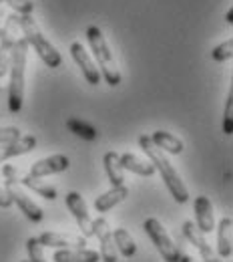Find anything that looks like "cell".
<instances>
[{
	"label": "cell",
	"mask_w": 233,
	"mask_h": 262,
	"mask_svg": "<svg viewBox=\"0 0 233 262\" xmlns=\"http://www.w3.org/2000/svg\"><path fill=\"white\" fill-rule=\"evenodd\" d=\"M223 133L231 135L233 133V93L227 95V103H225V113H223Z\"/></svg>",
	"instance_id": "83f0119b"
},
{
	"label": "cell",
	"mask_w": 233,
	"mask_h": 262,
	"mask_svg": "<svg viewBox=\"0 0 233 262\" xmlns=\"http://www.w3.org/2000/svg\"><path fill=\"white\" fill-rule=\"evenodd\" d=\"M2 16H4V10H2V6H0V18H2Z\"/></svg>",
	"instance_id": "836d02e7"
},
{
	"label": "cell",
	"mask_w": 233,
	"mask_h": 262,
	"mask_svg": "<svg viewBox=\"0 0 233 262\" xmlns=\"http://www.w3.org/2000/svg\"><path fill=\"white\" fill-rule=\"evenodd\" d=\"M119 164L123 169H129V171H133L137 176H143V178H151L153 173H155V167L153 164L147 160H139L135 154H123V156H119Z\"/></svg>",
	"instance_id": "ffe728a7"
},
{
	"label": "cell",
	"mask_w": 233,
	"mask_h": 262,
	"mask_svg": "<svg viewBox=\"0 0 233 262\" xmlns=\"http://www.w3.org/2000/svg\"><path fill=\"white\" fill-rule=\"evenodd\" d=\"M70 55H72V59H74V63L81 67V71H83V77L87 79V83L89 85H99L100 83V73H99V67L95 63V59L91 57V53L83 47V42H72L70 45Z\"/></svg>",
	"instance_id": "30bf717a"
},
{
	"label": "cell",
	"mask_w": 233,
	"mask_h": 262,
	"mask_svg": "<svg viewBox=\"0 0 233 262\" xmlns=\"http://www.w3.org/2000/svg\"><path fill=\"white\" fill-rule=\"evenodd\" d=\"M16 23L18 29L22 31V38L27 40L29 47H33L34 53L42 59V63L50 69H59L63 65V57L57 51V47L42 34V31L38 29L36 20L33 18V14H16Z\"/></svg>",
	"instance_id": "3957f363"
},
{
	"label": "cell",
	"mask_w": 233,
	"mask_h": 262,
	"mask_svg": "<svg viewBox=\"0 0 233 262\" xmlns=\"http://www.w3.org/2000/svg\"><path fill=\"white\" fill-rule=\"evenodd\" d=\"M18 137H20V129H18V127H12V125L0 127V145H2V143H8V141H14V139H18Z\"/></svg>",
	"instance_id": "f1b7e54d"
},
{
	"label": "cell",
	"mask_w": 233,
	"mask_h": 262,
	"mask_svg": "<svg viewBox=\"0 0 233 262\" xmlns=\"http://www.w3.org/2000/svg\"><path fill=\"white\" fill-rule=\"evenodd\" d=\"M143 230L147 232V236L153 240L157 252L163 256L165 262H177V254H179V246H175L171 234L165 230V226L157 220V218H147L143 222Z\"/></svg>",
	"instance_id": "5b68a950"
},
{
	"label": "cell",
	"mask_w": 233,
	"mask_h": 262,
	"mask_svg": "<svg viewBox=\"0 0 233 262\" xmlns=\"http://www.w3.org/2000/svg\"><path fill=\"white\" fill-rule=\"evenodd\" d=\"M27 252H29V262H46L44 260V246H40L36 236L27 240Z\"/></svg>",
	"instance_id": "d4e9b609"
},
{
	"label": "cell",
	"mask_w": 233,
	"mask_h": 262,
	"mask_svg": "<svg viewBox=\"0 0 233 262\" xmlns=\"http://www.w3.org/2000/svg\"><path fill=\"white\" fill-rule=\"evenodd\" d=\"M102 164L107 169V176H109V182L113 188L117 186H125V169L119 164V154L117 151H107L105 158H102Z\"/></svg>",
	"instance_id": "44dd1931"
},
{
	"label": "cell",
	"mask_w": 233,
	"mask_h": 262,
	"mask_svg": "<svg viewBox=\"0 0 233 262\" xmlns=\"http://www.w3.org/2000/svg\"><path fill=\"white\" fill-rule=\"evenodd\" d=\"M127 198H129V188H127V186H117V188H111L109 192L100 194V196L95 200V210H97L99 214H105V212L113 210L117 204L125 202Z\"/></svg>",
	"instance_id": "2e32d148"
},
{
	"label": "cell",
	"mask_w": 233,
	"mask_h": 262,
	"mask_svg": "<svg viewBox=\"0 0 233 262\" xmlns=\"http://www.w3.org/2000/svg\"><path fill=\"white\" fill-rule=\"evenodd\" d=\"M36 147V137L34 135H20L18 139L14 141H8V143H2L0 145V164L10 160V158H16V156H24L29 151H33Z\"/></svg>",
	"instance_id": "9a60e30c"
},
{
	"label": "cell",
	"mask_w": 233,
	"mask_h": 262,
	"mask_svg": "<svg viewBox=\"0 0 233 262\" xmlns=\"http://www.w3.org/2000/svg\"><path fill=\"white\" fill-rule=\"evenodd\" d=\"M0 89H2V87H0Z\"/></svg>",
	"instance_id": "8d00e7d4"
},
{
	"label": "cell",
	"mask_w": 233,
	"mask_h": 262,
	"mask_svg": "<svg viewBox=\"0 0 233 262\" xmlns=\"http://www.w3.org/2000/svg\"><path fill=\"white\" fill-rule=\"evenodd\" d=\"M139 145H141L143 154L147 156V160L153 164L155 171H159V176L163 178L167 190H169V194L173 196V200H175L177 204H185V202L189 200V192H187V188H185V184H183L179 171H177V169L173 167V164L167 160L165 151L157 149V147L151 143V137H149V135H141V137H139Z\"/></svg>",
	"instance_id": "6da1fadb"
},
{
	"label": "cell",
	"mask_w": 233,
	"mask_h": 262,
	"mask_svg": "<svg viewBox=\"0 0 233 262\" xmlns=\"http://www.w3.org/2000/svg\"><path fill=\"white\" fill-rule=\"evenodd\" d=\"M225 20H227L229 25L233 23V8H229V10H227V14H225Z\"/></svg>",
	"instance_id": "d6a6232c"
},
{
	"label": "cell",
	"mask_w": 233,
	"mask_h": 262,
	"mask_svg": "<svg viewBox=\"0 0 233 262\" xmlns=\"http://www.w3.org/2000/svg\"><path fill=\"white\" fill-rule=\"evenodd\" d=\"M10 206H12V200L8 198L6 190H2V188H0V208H4V210H6V208H10Z\"/></svg>",
	"instance_id": "4dcf8cb0"
},
{
	"label": "cell",
	"mask_w": 233,
	"mask_h": 262,
	"mask_svg": "<svg viewBox=\"0 0 233 262\" xmlns=\"http://www.w3.org/2000/svg\"><path fill=\"white\" fill-rule=\"evenodd\" d=\"M233 57V40H225V42H221V45H217L213 51H211V59L213 61H217V63H221V61H227V59H231Z\"/></svg>",
	"instance_id": "484cf974"
},
{
	"label": "cell",
	"mask_w": 233,
	"mask_h": 262,
	"mask_svg": "<svg viewBox=\"0 0 233 262\" xmlns=\"http://www.w3.org/2000/svg\"><path fill=\"white\" fill-rule=\"evenodd\" d=\"M100 254L89 248H65L53 254V262H99Z\"/></svg>",
	"instance_id": "ac0fdd59"
},
{
	"label": "cell",
	"mask_w": 233,
	"mask_h": 262,
	"mask_svg": "<svg viewBox=\"0 0 233 262\" xmlns=\"http://www.w3.org/2000/svg\"><path fill=\"white\" fill-rule=\"evenodd\" d=\"M113 240H115V248H117V252H121L125 258L135 256V252H137V244H135V240L131 238V234H129L125 228L115 230V232H113Z\"/></svg>",
	"instance_id": "603a6c76"
},
{
	"label": "cell",
	"mask_w": 233,
	"mask_h": 262,
	"mask_svg": "<svg viewBox=\"0 0 233 262\" xmlns=\"http://www.w3.org/2000/svg\"><path fill=\"white\" fill-rule=\"evenodd\" d=\"M2 176H4L6 184H18V180H20V171L14 165H4L2 167Z\"/></svg>",
	"instance_id": "f546056e"
},
{
	"label": "cell",
	"mask_w": 233,
	"mask_h": 262,
	"mask_svg": "<svg viewBox=\"0 0 233 262\" xmlns=\"http://www.w3.org/2000/svg\"><path fill=\"white\" fill-rule=\"evenodd\" d=\"M27 53H29V45L22 36L16 38L12 51H10V83H8V111L10 113H18L22 109V101H24V71H27Z\"/></svg>",
	"instance_id": "7a4b0ae2"
},
{
	"label": "cell",
	"mask_w": 233,
	"mask_h": 262,
	"mask_svg": "<svg viewBox=\"0 0 233 262\" xmlns=\"http://www.w3.org/2000/svg\"><path fill=\"white\" fill-rule=\"evenodd\" d=\"M18 184H22L24 188H29V190H33L34 194H38L40 198H44V200H57V188L55 186H50V184H44V182H40V178H31V176H20V180H18Z\"/></svg>",
	"instance_id": "7402d4cb"
},
{
	"label": "cell",
	"mask_w": 233,
	"mask_h": 262,
	"mask_svg": "<svg viewBox=\"0 0 233 262\" xmlns=\"http://www.w3.org/2000/svg\"><path fill=\"white\" fill-rule=\"evenodd\" d=\"M70 162H68L67 156L63 154H55V156H48L44 160H38L31 165V171L29 176L31 178H46V176H55V173H61V171H67Z\"/></svg>",
	"instance_id": "4fadbf2b"
},
{
	"label": "cell",
	"mask_w": 233,
	"mask_h": 262,
	"mask_svg": "<svg viewBox=\"0 0 233 262\" xmlns=\"http://www.w3.org/2000/svg\"><path fill=\"white\" fill-rule=\"evenodd\" d=\"M22 262H29V260H22Z\"/></svg>",
	"instance_id": "e575fe53"
},
{
	"label": "cell",
	"mask_w": 233,
	"mask_h": 262,
	"mask_svg": "<svg viewBox=\"0 0 233 262\" xmlns=\"http://www.w3.org/2000/svg\"><path fill=\"white\" fill-rule=\"evenodd\" d=\"M40 246L46 248H57V250H65V248H85L87 246V238L85 236H72V234H63V232H42L40 236H36Z\"/></svg>",
	"instance_id": "8fae6325"
},
{
	"label": "cell",
	"mask_w": 233,
	"mask_h": 262,
	"mask_svg": "<svg viewBox=\"0 0 233 262\" xmlns=\"http://www.w3.org/2000/svg\"><path fill=\"white\" fill-rule=\"evenodd\" d=\"M151 137V143L157 147V149H161V151H167V154H171V156H179L183 149H185V145H183V141L177 137V135H173V133H169V131H155L153 135H149Z\"/></svg>",
	"instance_id": "e0dca14e"
},
{
	"label": "cell",
	"mask_w": 233,
	"mask_h": 262,
	"mask_svg": "<svg viewBox=\"0 0 233 262\" xmlns=\"http://www.w3.org/2000/svg\"><path fill=\"white\" fill-rule=\"evenodd\" d=\"M0 2H4V0H0Z\"/></svg>",
	"instance_id": "d590c367"
},
{
	"label": "cell",
	"mask_w": 233,
	"mask_h": 262,
	"mask_svg": "<svg viewBox=\"0 0 233 262\" xmlns=\"http://www.w3.org/2000/svg\"><path fill=\"white\" fill-rule=\"evenodd\" d=\"M93 236L99 238L100 244V260L102 262H119V256H117V248H115V240H113V230L109 226V222L99 216L97 220H93Z\"/></svg>",
	"instance_id": "9c48e42d"
},
{
	"label": "cell",
	"mask_w": 233,
	"mask_h": 262,
	"mask_svg": "<svg viewBox=\"0 0 233 262\" xmlns=\"http://www.w3.org/2000/svg\"><path fill=\"white\" fill-rule=\"evenodd\" d=\"M65 202H67L68 212H70L72 218L76 220V226L81 230V236L91 238V236H93V226H91L93 220H91V216H89V208H87L85 198L81 196L79 192H68L67 198H65Z\"/></svg>",
	"instance_id": "8992f818"
},
{
	"label": "cell",
	"mask_w": 233,
	"mask_h": 262,
	"mask_svg": "<svg viewBox=\"0 0 233 262\" xmlns=\"http://www.w3.org/2000/svg\"><path fill=\"white\" fill-rule=\"evenodd\" d=\"M183 238H185L189 244H193V246L197 248V252L201 254V262H221L219 256H215V252H213V248L209 246V242L205 240V234L197 230L195 222L187 220V222L183 224Z\"/></svg>",
	"instance_id": "7c38bea8"
},
{
	"label": "cell",
	"mask_w": 233,
	"mask_h": 262,
	"mask_svg": "<svg viewBox=\"0 0 233 262\" xmlns=\"http://www.w3.org/2000/svg\"><path fill=\"white\" fill-rule=\"evenodd\" d=\"M85 36H87V42H89V47H91V53L95 55V63L99 67L100 77H102V79L107 81V85H111V87L121 85V81H123L121 71H119V67H117L115 55H113V51H111V47H109V42H107L102 31H100L99 27L93 25V27L87 29Z\"/></svg>",
	"instance_id": "277c9868"
},
{
	"label": "cell",
	"mask_w": 233,
	"mask_h": 262,
	"mask_svg": "<svg viewBox=\"0 0 233 262\" xmlns=\"http://www.w3.org/2000/svg\"><path fill=\"white\" fill-rule=\"evenodd\" d=\"M233 220L229 216L221 218L219 222V228H217V254L221 258H231L233 254V240H231V232H233Z\"/></svg>",
	"instance_id": "d6986e66"
},
{
	"label": "cell",
	"mask_w": 233,
	"mask_h": 262,
	"mask_svg": "<svg viewBox=\"0 0 233 262\" xmlns=\"http://www.w3.org/2000/svg\"><path fill=\"white\" fill-rule=\"evenodd\" d=\"M16 31H18V23H16V14H10L6 18V25L0 29V79L8 73L10 65V51L16 42Z\"/></svg>",
	"instance_id": "52a82bcc"
},
{
	"label": "cell",
	"mask_w": 233,
	"mask_h": 262,
	"mask_svg": "<svg viewBox=\"0 0 233 262\" xmlns=\"http://www.w3.org/2000/svg\"><path fill=\"white\" fill-rule=\"evenodd\" d=\"M195 226L203 234H209L215 230V214H213V206L211 200L207 196H197L195 198Z\"/></svg>",
	"instance_id": "5bb4252c"
},
{
	"label": "cell",
	"mask_w": 233,
	"mask_h": 262,
	"mask_svg": "<svg viewBox=\"0 0 233 262\" xmlns=\"http://www.w3.org/2000/svg\"><path fill=\"white\" fill-rule=\"evenodd\" d=\"M177 262H197L195 258H191L183 248H179V254H177Z\"/></svg>",
	"instance_id": "1f68e13d"
},
{
	"label": "cell",
	"mask_w": 233,
	"mask_h": 262,
	"mask_svg": "<svg viewBox=\"0 0 233 262\" xmlns=\"http://www.w3.org/2000/svg\"><path fill=\"white\" fill-rule=\"evenodd\" d=\"M6 194L8 198L12 200V204H16L18 206V210L31 220V222H40L42 218H44V212H42V208L38 206V204H34V200L24 190H20V186L18 184H6Z\"/></svg>",
	"instance_id": "ba28073f"
},
{
	"label": "cell",
	"mask_w": 233,
	"mask_h": 262,
	"mask_svg": "<svg viewBox=\"0 0 233 262\" xmlns=\"http://www.w3.org/2000/svg\"><path fill=\"white\" fill-rule=\"evenodd\" d=\"M4 4H8L14 14H33L34 4L31 0H4Z\"/></svg>",
	"instance_id": "4316f807"
},
{
	"label": "cell",
	"mask_w": 233,
	"mask_h": 262,
	"mask_svg": "<svg viewBox=\"0 0 233 262\" xmlns=\"http://www.w3.org/2000/svg\"><path fill=\"white\" fill-rule=\"evenodd\" d=\"M67 127L72 131L74 135H79V137H83V139H87V141H95V139L99 137L97 127H93L91 123H87V121H83V119H76V117L67 119Z\"/></svg>",
	"instance_id": "cb8c5ba5"
}]
</instances>
